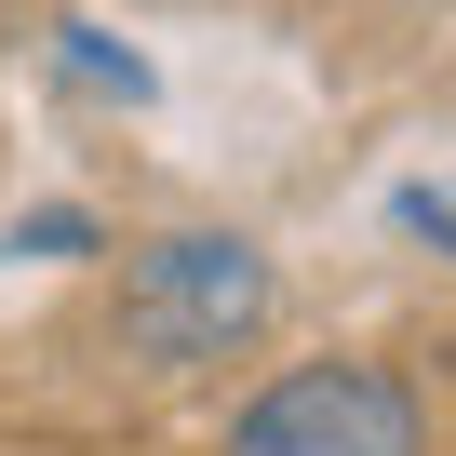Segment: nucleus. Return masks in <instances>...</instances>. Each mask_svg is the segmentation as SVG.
<instances>
[{"label": "nucleus", "instance_id": "nucleus-1", "mask_svg": "<svg viewBox=\"0 0 456 456\" xmlns=\"http://www.w3.org/2000/svg\"><path fill=\"white\" fill-rule=\"evenodd\" d=\"M269 309H282V282H269V242H242V228H161V242H134V269H121V336L161 376L256 349Z\"/></svg>", "mask_w": 456, "mask_h": 456}, {"label": "nucleus", "instance_id": "nucleus-2", "mask_svg": "<svg viewBox=\"0 0 456 456\" xmlns=\"http://www.w3.org/2000/svg\"><path fill=\"white\" fill-rule=\"evenodd\" d=\"M228 456H429V416L389 362H296L228 416Z\"/></svg>", "mask_w": 456, "mask_h": 456}, {"label": "nucleus", "instance_id": "nucleus-3", "mask_svg": "<svg viewBox=\"0 0 456 456\" xmlns=\"http://www.w3.org/2000/svg\"><path fill=\"white\" fill-rule=\"evenodd\" d=\"M54 68H68L81 94H108V108H148V94H161V68H148L121 28H94V14H68V28H54Z\"/></svg>", "mask_w": 456, "mask_h": 456}, {"label": "nucleus", "instance_id": "nucleus-4", "mask_svg": "<svg viewBox=\"0 0 456 456\" xmlns=\"http://www.w3.org/2000/svg\"><path fill=\"white\" fill-rule=\"evenodd\" d=\"M389 228H403V242H429V256H456V188H443V175L389 188Z\"/></svg>", "mask_w": 456, "mask_h": 456}, {"label": "nucleus", "instance_id": "nucleus-5", "mask_svg": "<svg viewBox=\"0 0 456 456\" xmlns=\"http://www.w3.org/2000/svg\"><path fill=\"white\" fill-rule=\"evenodd\" d=\"M14 256H94V215H81V201H41V215H14Z\"/></svg>", "mask_w": 456, "mask_h": 456}]
</instances>
